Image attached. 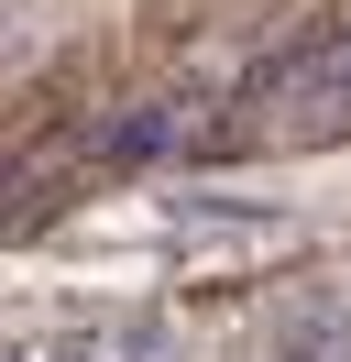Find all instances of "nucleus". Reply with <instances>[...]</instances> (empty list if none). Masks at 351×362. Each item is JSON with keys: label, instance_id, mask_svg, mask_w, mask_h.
<instances>
[{"label": "nucleus", "instance_id": "1", "mask_svg": "<svg viewBox=\"0 0 351 362\" xmlns=\"http://www.w3.org/2000/svg\"><path fill=\"white\" fill-rule=\"evenodd\" d=\"M219 121H197V99H132L99 132V165H165V154H209Z\"/></svg>", "mask_w": 351, "mask_h": 362}, {"label": "nucleus", "instance_id": "2", "mask_svg": "<svg viewBox=\"0 0 351 362\" xmlns=\"http://www.w3.org/2000/svg\"><path fill=\"white\" fill-rule=\"evenodd\" d=\"M110 351H121V362H187L165 318H110Z\"/></svg>", "mask_w": 351, "mask_h": 362}, {"label": "nucleus", "instance_id": "3", "mask_svg": "<svg viewBox=\"0 0 351 362\" xmlns=\"http://www.w3.org/2000/svg\"><path fill=\"white\" fill-rule=\"evenodd\" d=\"M44 362H121V351H110V329H66V340H44Z\"/></svg>", "mask_w": 351, "mask_h": 362}, {"label": "nucleus", "instance_id": "4", "mask_svg": "<svg viewBox=\"0 0 351 362\" xmlns=\"http://www.w3.org/2000/svg\"><path fill=\"white\" fill-rule=\"evenodd\" d=\"M340 110H351V45H340Z\"/></svg>", "mask_w": 351, "mask_h": 362}, {"label": "nucleus", "instance_id": "5", "mask_svg": "<svg viewBox=\"0 0 351 362\" xmlns=\"http://www.w3.org/2000/svg\"><path fill=\"white\" fill-rule=\"evenodd\" d=\"M11 362H44V351H11Z\"/></svg>", "mask_w": 351, "mask_h": 362}]
</instances>
